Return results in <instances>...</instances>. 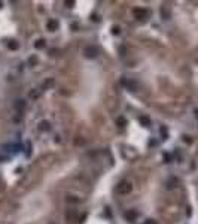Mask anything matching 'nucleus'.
<instances>
[{"instance_id":"1","label":"nucleus","mask_w":198,"mask_h":224,"mask_svg":"<svg viewBox=\"0 0 198 224\" xmlns=\"http://www.w3.org/2000/svg\"><path fill=\"white\" fill-rule=\"evenodd\" d=\"M131 190H133V185H131V182L127 181V179H122V181L118 184V187H116V191H118L119 194H130Z\"/></svg>"},{"instance_id":"2","label":"nucleus","mask_w":198,"mask_h":224,"mask_svg":"<svg viewBox=\"0 0 198 224\" xmlns=\"http://www.w3.org/2000/svg\"><path fill=\"white\" fill-rule=\"evenodd\" d=\"M83 54H85L86 58H95L98 55V49L95 46H92V45H88V46L83 48Z\"/></svg>"},{"instance_id":"3","label":"nucleus","mask_w":198,"mask_h":224,"mask_svg":"<svg viewBox=\"0 0 198 224\" xmlns=\"http://www.w3.org/2000/svg\"><path fill=\"white\" fill-rule=\"evenodd\" d=\"M133 14H134V18H136V20H139V21L146 20V18H148V15H149V12H148L146 9H142V8H136V9L133 11Z\"/></svg>"},{"instance_id":"4","label":"nucleus","mask_w":198,"mask_h":224,"mask_svg":"<svg viewBox=\"0 0 198 224\" xmlns=\"http://www.w3.org/2000/svg\"><path fill=\"white\" fill-rule=\"evenodd\" d=\"M122 84H124L125 88L130 90V91H137V90H139V84H137L136 81H127V79H122Z\"/></svg>"},{"instance_id":"5","label":"nucleus","mask_w":198,"mask_h":224,"mask_svg":"<svg viewBox=\"0 0 198 224\" xmlns=\"http://www.w3.org/2000/svg\"><path fill=\"white\" fill-rule=\"evenodd\" d=\"M137 217H139V214H137L136 211H128V212H125V220L130 221V223H134V221L137 220Z\"/></svg>"},{"instance_id":"6","label":"nucleus","mask_w":198,"mask_h":224,"mask_svg":"<svg viewBox=\"0 0 198 224\" xmlns=\"http://www.w3.org/2000/svg\"><path fill=\"white\" fill-rule=\"evenodd\" d=\"M46 27H48L49 32H55V30H58V21L57 20H49L46 23Z\"/></svg>"},{"instance_id":"7","label":"nucleus","mask_w":198,"mask_h":224,"mask_svg":"<svg viewBox=\"0 0 198 224\" xmlns=\"http://www.w3.org/2000/svg\"><path fill=\"white\" fill-rule=\"evenodd\" d=\"M54 84H55L54 78H49L48 81H45V82H43V85H42V87H43V90H49V88H52V87H54Z\"/></svg>"},{"instance_id":"8","label":"nucleus","mask_w":198,"mask_h":224,"mask_svg":"<svg viewBox=\"0 0 198 224\" xmlns=\"http://www.w3.org/2000/svg\"><path fill=\"white\" fill-rule=\"evenodd\" d=\"M39 129L42 130V132H48V130H51V124H49V121H42L40 124H39Z\"/></svg>"},{"instance_id":"9","label":"nucleus","mask_w":198,"mask_h":224,"mask_svg":"<svg viewBox=\"0 0 198 224\" xmlns=\"http://www.w3.org/2000/svg\"><path fill=\"white\" fill-rule=\"evenodd\" d=\"M139 121H140V124L145 126V127H149V126H151V120H149L148 117H140Z\"/></svg>"},{"instance_id":"10","label":"nucleus","mask_w":198,"mask_h":224,"mask_svg":"<svg viewBox=\"0 0 198 224\" xmlns=\"http://www.w3.org/2000/svg\"><path fill=\"white\" fill-rule=\"evenodd\" d=\"M24 108H26L24 100H17V102H15V109H17V111H23Z\"/></svg>"},{"instance_id":"11","label":"nucleus","mask_w":198,"mask_h":224,"mask_svg":"<svg viewBox=\"0 0 198 224\" xmlns=\"http://www.w3.org/2000/svg\"><path fill=\"white\" fill-rule=\"evenodd\" d=\"M43 46H45V41H43V39H39V41L34 42V48H36V49H42Z\"/></svg>"},{"instance_id":"12","label":"nucleus","mask_w":198,"mask_h":224,"mask_svg":"<svg viewBox=\"0 0 198 224\" xmlns=\"http://www.w3.org/2000/svg\"><path fill=\"white\" fill-rule=\"evenodd\" d=\"M8 48H9V49H12V51L18 49V42H17V41H11V42L8 43Z\"/></svg>"},{"instance_id":"13","label":"nucleus","mask_w":198,"mask_h":224,"mask_svg":"<svg viewBox=\"0 0 198 224\" xmlns=\"http://www.w3.org/2000/svg\"><path fill=\"white\" fill-rule=\"evenodd\" d=\"M116 124H118L119 127H125V126H127V120H125L124 117H119V118L116 120Z\"/></svg>"},{"instance_id":"14","label":"nucleus","mask_w":198,"mask_h":224,"mask_svg":"<svg viewBox=\"0 0 198 224\" xmlns=\"http://www.w3.org/2000/svg\"><path fill=\"white\" fill-rule=\"evenodd\" d=\"M177 185V179L176 178H171L170 181H168V188H174Z\"/></svg>"},{"instance_id":"15","label":"nucleus","mask_w":198,"mask_h":224,"mask_svg":"<svg viewBox=\"0 0 198 224\" xmlns=\"http://www.w3.org/2000/svg\"><path fill=\"white\" fill-rule=\"evenodd\" d=\"M39 96H40V91H39V90H36V91H31V93H30V97H31V99H37Z\"/></svg>"},{"instance_id":"16","label":"nucleus","mask_w":198,"mask_h":224,"mask_svg":"<svg viewBox=\"0 0 198 224\" xmlns=\"http://www.w3.org/2000/svg\"><path fill=\"white\" fill-rule=\"evenodd\" d=\"M112 33H113V35H119V33H121V30H119V27H116V26H115V27L112 29Z\"/></svg>"},{"instance_id":"17","label":"nucleus","mask_w":198,"mask_h":224,"mask_svg":"<svg viewBox=\"0 0 198 224\" xmlns=\"http://www.w3.org/2000/svg\"><path fill=\"white\" fill-rule=\"evenodd\" d=\"M161 135H162V139H167V136H168V135H167V130H165L164 127L161 129Z\"/></svg>"},{"instance_id":"18","label":"nucleus","mask_w":198,"mask_h":224,"mask_svg":"<svg viewBox=\"0 0 198 224\" xmlns=\"http://www.w3.org/2000/svg\"><path fill=\"white\" fill-rule=\"evenodd\" d=\"M28 63H30V64H36V63H37V58H36V57H30Z\"/></svg>"},{"instance_id":"19","label":"nucleus","mask_w":198,"mask_h":224,"mask_svg":"<svg viewBox=\"0 0 198 224\" xmlns=\"http://www.w3.org/2000/svg\"><path fill=\"white\" fill-rule=\"evenodd\" d=\"M143 224H158V223H156L155 220H146V221H145Z\"/></svg>"},{"instance_id":"20","label":"nucleus","mask_w":198,"mask_h":224,"mask_svg":"<svg viewBox=\"0 0 198 224\" xmlns=\"http://www.w3.org/2000/svg\"><path fill=\"white\" fill-rule=\"evenodd\" d=\"M183 141H185L186 144H191V142H192V139H191L189 136H183Z\"/></svg>"},{"instance_id":"21","label":"nucleus","mask_w":198,"mask_h":224,"mask_svg":"<svg viewBox=\"0 0 198 224\" xmlns=\"http://www.w3.org/2000/svg\"><path fill=\"white\" fill-rule=\"evenodd\" d=\"M27 155H30V142L27 144Z\"/></svg>"},{"instance_id":"22","label":"nucleus","mask_w":198,"mask_h":224,"mask_svg":"<svg viewBox=\"0 0 198 224\" xmlns=\"http://www.w3.org/2000/svg\"><path fill=\"white\" fill-rule=\"evenodd\" d=\"M164 160H167V163H168V160H170V155H168V154H165V155H164Z\"/></svg>"},{"instance_id":"23","label":"nucleus","mask_w":198,"mask_h":224,"mask_svg":"<svg viewBox=\"0 0 198 224\" xmlns=\"http://www.w3.org/2000/svg\"><path fill=\"white\" fill-rule=\"evenodd\" d=\"M195 117L198 118V109H195Z\"/></svg>"}]
</instances>
